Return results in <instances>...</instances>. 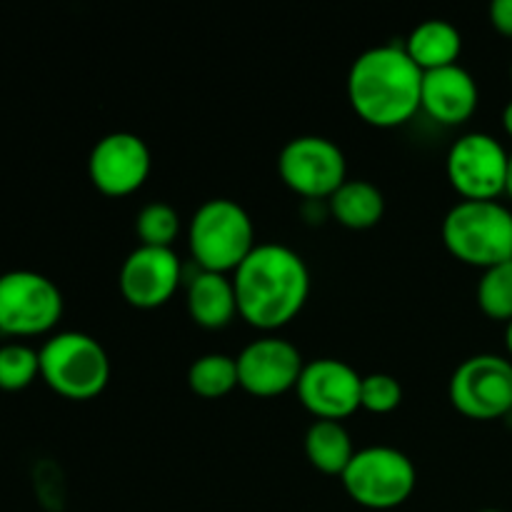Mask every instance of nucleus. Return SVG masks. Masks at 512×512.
I'll return each instance as SVG.
<instances>
[{
    "label": "nucleus",
    "mask_w": 512,
    "mask_h": 512,
    "mask_svg": "<svg viewBox=\"0 0 512 512\" xmlns=\"http://www.w3.org/2000/svg\"><path fill=\"white\" fill-rule=\"evenodd\" d=\"M238 315L258 330H278L300 315L310 295V270L293 248L258 243L233 273Z\"/></svg>",
    "instance_id": "nucleus-1"
},
{
    "label": "nucleus",
    "mask_w": 512,
    "mask_h": 512,
    "mask_svg": "<svg viewBox=\"0 0 512 512\" xmlns=\"http://www.w3.org/2000/svg\"><path fill=\"white\" fill-rule=\"evenodd\" d=\"M423 70L400 45H375L355 58L348 73V100L373 128H398L420 110Z\"/></svg>",
    "instance_id": "nucleus-2"
},
{
    "label": "nucleus",
    "mask_w": 512,
    "mask_h": 512,
    "mask_svg": "<svg viewBox=\"0 0 512 512\" xmlns=\"http://www.w3.org/2000/svg\"><path fill=\"white\" fill-rule=\"evenodd\" d=\"M443 243L453 258L488 270L512 260V210L500 200H460L443 220Z\"/></svg>",
    "instance_id": "nucleus-3"
},
{
    "label": "nucleus",
    "mask_w": 512,
    "mask_h": 512,
    "mask_svg": "<svg viewBox=\"0 0 512 512\" xmlns=\"http://www.w3.org/2000/svg\"><path fill=\"white\" fill-rule=\"evenodd\" d=\"M188 245L200 270L228 275L240 268L258 243L248 210L230 198H213L190 218Z\"/></svg>",
    "instance_id": "nucleus-4"
},
{
    "label": "nucleus",
    "mask_w": 512,
    "mask_h": 512,
    "mask_svg": "<svg viewBox=\"0 0 512 512\" xmlns=\"http://www.w3.org/2000/svg\"><path fill=\"white\" fill-rule=\"evenodd\" d=\"M40 378L53 393L68 400L98 398L110 380V360L93 335L58 333L43 343Z\"/></svg>",
    "instance_id": "nucleus-5"
},
{
    "label": "nucleus",
    "mask_w": 512,
    "mask_h": 512,
    "mask_svg": "<svg viewBox=\"0 0 512 512\" xmlns=\"http://www.w3.org/2000/svg\"><path fill=\"white\" fill-rule=\"evenodd\" d=\"M345 493L368 510H393L413 495L418 470L413 460L398 448L373 445L353 455L340 475Z\"/></svg>",
    "instance_id": "nucleus-6"
},
{
    "label": "nucleus",
    "mask_w": 512,
    "mask_h": 512,
    "mask_svg": "<svg viewBox=\"0 0 512 512\" xmlns=\"http://www.w3.org/2000/svg\"><path fill=\"white\" fill-rule=\"evenodd\" d=\"M63 318V293L45 275L10 270L0 275V333L13 338L43 335Z\"/></svg>",
    "instance_id": "nucleus-7"
},
{
    "label": "nucleus",
    "mask_w": 512,
    "mask_h": 512,
    "mask_svg": "<svg viewBox=\"0 0 512 512\" xmlns=\"http://www.w3.org/2000/svg\"><path fill=\"white\" fill-rule=\"evenodd\" d=\"M450 403L470 420H498L512 413V360L480 353L463 360L450 378Z\"/></svg>",
    "instance_id": "nucleus-8"
},
{
    "label": "nucleus",
    "mask_w": 512,
    "mask_h": 512,
    "mask_svg": "<svg viewBox=\"0 0 512 512\" xmlns=\"http://www.w3.org/2000/svg\"><path fill=\"white\" fill-rule=\"evenodd\" d=\"M278 173L293 193L303 198H333L348 180L345 153L323 135H298L278 155Z\"/></svg>",
    "instance_id": "nucleus-9"
},
{
    "label": "nucleus",
    "mask_w": 512,
    "mask_h": 512,
    "mask_svg": "<svg viewBox=\"0 0 512 512\" xmlns=\"http://www.w3.org/2000/svg\"><path fill=\"white\" fill-rule=\"evenodd\" d=\"M510 153L488 133H468L448 153V180L463 200H498L505 193Z\"/></svg>",
    "instance_id": "nucleus-10"
},
{
    "label": "nucleus",
    "mask_w": 512,
    "mask_h": 512,
    "mask_svg": "<svg viewBox=\"0 0 512 512\" xmlns=\"http://www.w3.org/2000/svg\"><path fill=\"white\" fill-rule=\"evenodd\" d=\"M150 148L135 133H110L93 145L88 158L90 183L110 198H125L145 185L150 175Z\"/></svg>",
    "instance_id": "nucleus-11"
},
{
    "label": "nucleus",
    "mask_w": 512,
    "mask_h": 512,
    "mask_svg": "<svg viewBox=\"0 0 512 512\" xmlns=\"http://www.w3.org/2000/svg\"><path fill=\"white\" fill-rule=\"evenodd\" d=\"M360 385L363 375L353 365L338 358H318L305 363L295 390L308 413L318 420L340 423L360 410Z\"/></svg>",
    "instance_id": "nucleus-12"
},
{
    "label": "nucleus",
    "mask_w": 512,
    "mask_h": 512,
    "mask_svg": "<svg viewBox=\"0 0 512 512\" xmlns=\"http://www.w3.org/2000/svg\"><path fill=\"white\" fill-rule=\"evenodd\" d=\"M238 385L255 398H275L298 385L303 375V355L290 340L265 338L253 340L240 350Z\"/></svg>",
    "instance_id": "nucleus-13"
},
{
    "label": "nucleus",
    "mask_w": 512,
    "mask_h": 512,
    "mask_svg": "<svg viewBox=\"0 0 512 512\" xmlns=\"http://www.w3.org/2000/svg\"><path fill=\"white\" fill-rule=\"evenodd\" d=\"M183 265L173 248L140 245L120 265L118 285L125 303L140 310H153L168 303L180 288Z\"/></svg>",
    "instance_id": "nucleus-14"
},
{
    "label": "nucleus",
    "mask_w": 512,
    "mask_h": 512,
    "mask_svg": "<svg viewBox=\"0 0 512 512\" xmlns=\"http://www.w3.org/2000/svg\"><path fill=\"white\" fill-rule=\"evenodd\" d=\"M480 90L473 75L463 65L423 73V95L420 110L430 115L440 125H463L478 110Z\"/></svg>",
    "instance_id": "nucleus-15"
},
{
    "label": "nucleus",
    "mask_w": 512,
    "mask_h": 512,
    "mask_svg": "<svg viewBox=\"0 0 512 512\" xmlns=\"http://www.w3.org/2000/svg\"><path fill=\"white\" fill-rule=\"evenodd\" d=\"M188 313L195 325L205 330H220L238 315L233 278L223 273L200 270L188 283Z\"/></svg>",
    "instance_id": "nucleus-16"
},
{
    "label": "nucleus",
    "mask_w": 512,
    "mask_h": 512,
    "mask_svg": "<svg viewBox=\"0 0 512 512\" xmlns=\"http://www.w3.org/2000/svg\"><path fill=\"white\" fill-rule=\"evenodd\" d=\"M403 48L423 73H430V70L458 65L463 53V35L450 20L433 18L415 25Z\"/></svg>",
    "instance_id": "nucleus-17"
},
{
    "label": "nucleus",
    "mask_w": 512,
    "mask_h": 512,
    "mask_svg": "<svg viewBox=\"0 0 512 512\" xmlns=\"http://www.w3.org/2000/svg\"><path fill=\"white\" fill-rule=\"evenodd\" d=\"M330 213L350 230H368L380 223L385 213V198L370 180H345L328 200Z\"/></svg>",
    "instance_id": "nucleus-18"
},
{
    "label": "nucleus",
    "mask_w": 512,
    "mask_h": 512,
    "mask_svg": "<svg viewBox=\"0 0 512 512\" xmlns=\"http://www.w3.org/2000/svg\"><path fill=\"white\" fill-rule=\"evenodd\" d=\"M305 455L310 465L325 475H343L353 460L355 448L343 423L315 420L305 433Z\"/></svg>",
    "instance_id": "nucleus-19"
},
{
    "label": "nucleus",
    "mask_w": 512,
    "mask_h": 512,
    "mask_svg": "<svg viewBox=\"0 0 512 512\" xmlns=\"http://www.w3.org/2000/svg\"><path fill=\"white\" fill-rule=\"evenodd\" d=\"M188 385L195 395L208 400L225 398L238 388V360L223 353L200 355L188 370Z\"/></svg>",
    "instance_id": "nucleus-20"
},
{
    "label": "nucleus",
    "mask_w": 512,
    "mask_h": 512,
    "mask_svg": "<svg viewBox=\"0 0 512 512\" xmlns=\"http://www.w3.org/2000/svg\"><path fill=\"white\" fill-rule=\"evenodd\" d=\"M478 305L488 318L512 320V260L483 270L478 280Z\"/></svg>",
    "instance_id": "nucleus-21"
},
{
    "label": "nucleus",
    "mask_w": 512,
    "mask_h": 512,
    "mask_svg": "<svg viewBox=\"0 0 512 512\" xmlns=\"http://www.w3.org/2000/svg\"><path fill=\"white\" fill-rule=\"evenodd\" d=\"M135 233L140 245L148 248H173L180 235V213L168 203H148L135 218Z\"/></svg>",
    "instance_id": "nucleus-22"
},
{
    "label": "nucleus",
    "mask_w": 512,
    "mask_h": 512,
    "mask_svg": "<svg viewBox=\"0 0 512 512\" xmlns=\"http://www.w3.org/2000/svg\"><path fill=\"white\" fill-rule=\"evenodd\" d=\"M40 375V355L25 343L0 345V390L18 393Z\"/></svg>",
    "instance_id": "nucleus-23"
},
{
    "label": "nucleus",
    "mask_w": 512,
    "mask_h": 512,
    "mask_svg": "<svg viewBox=\"0 0 512 512\" xmlns=\"http://www.w3.org/2000/svg\"><path fill=\"white\" fill-rule=\"evenodd\" d=\"M400 403H403V388H400L398 378L388 373L365 375L363 385H360V408L375 415H385L393 413Z\"/></svg>",
    "instance_id": "nucleus-24"
},
{
    "label": "nucleus",
    "mask_w": 512,
    "mask_h": 512,
    "mask_svg": "<svg viewBox=\"0 0 512 512\" xmlns=\"http://www.w3.org/2000/svg\"><path fill=\"white\" fill-rule=\"evenodd\" d=\"M490 23L498 33L512 38V0H493L490 5Z\"/></svg>",
    "instance_id": "nucleus-25"
},
{
    "label": "nucleus",
    "mask_w": 512,
    "mask_h": 512,
    "mask_svg": "<svg viewBox=\"0 0 512 512\" xmlns=\"http://www.w3.org/2000/svg\"><path fill=\"white\" fill-rule=\"evenodd\" d=\"M503 128H505V133L512 138V100L505 105V110H503Z\"/></svg>",
    "instance_id": "nucleus-26"
},
{
    "label": "nucleus",
    "mask_w": 512,
    "mask_h": 512,
    "mask_svg": "<svg viewBox=\"0 0 512 512\" xmlns=\"http://www.w3.org/2000/svg\"><path fill=\"white\" fill-rule=\"evenodd\" d=\"M505 193H508L512 198V153L508 158V178H505Z\"/></svg>",
    "instance_id": "nucleus-27"
},
{
    "label": "nucleus",
    "mask_w": 512,
    "mask_h": 512,
    "mask_svg": "<svg viewBox=\"0 0 512 512\" xmlns=\"http://www.w3.org/2000/svg\"><path fill=\"white\" fill-rule=\"evenodd\" d=\"M505 345H508V353L512 358V320L508 323V328H505Z\"/></svg>",
    "instance_id": "nucleus-28"
},
{
    "label": "nucleus",
    "mask_w": 512,
    "mask_h": 512,
    "mask_svg": "<svg viewBox=\"0 0 512 512\" xmlns=\"http://www.w3.org/2000/svg\"><path fill=\"white\" fill-rule=\"evenodd\" d=\"M480 512H503V510H480Z\"/></svg>",
    "instance_id": "nucleus-29"
},
{
    "label": "nucleus",
    "mask_w": 512,
    "mask_h": 512,
    "mask_svg": "<svg viewBox=\"0 0 512 512\" xmlns=\"http://www.w3.org/2000/svg\"><path fill=\"white\" fill-rule=\"evenodd\" d=\"M510 80H512V65H510Z\"/></svg>",
    "instance_id": "nucleus-30"
}]
</instances>
